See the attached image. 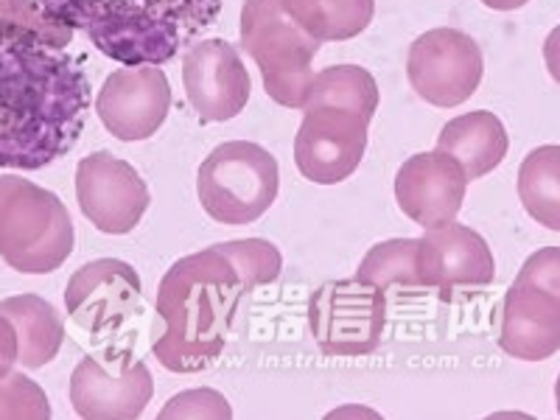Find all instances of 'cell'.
Here are the masks:
<instances>
[{"label":"cell","instance_id":"6da1fadb","mask_svg":"<svg viewBox=\"0 0 560 420\" xmlns=\"http://www.w3.org/2000/svg\"><path fill=\"white\" fill-rule=\"evenodd\" d=\"M70 34L37 0H0V168L37 172L82 138L90 82Z\"/></svg>","mask_w":560,"mask_h":420},{"label":"cell","instance_id":"7a4b0ae2","mask_svg":"<svg viewBox=\"0 0 560 420\" xmlns=\"http://www.w3.org/2000/svg\"><path fill=\"white\" fill-rule=\"evenodd\" d=\"M253 292L236 264L213 244L172 264L158 289L163 334L154 337L158 362L172 373H202L222 357L238 303Z\"/></svg>","mask_w":560,"mask_h":420},{"label":"cell","instance_id":"3957f363","mask_svg":"<svg viewBox=\"0 0 560 420\" xmlns=\"http://www.w3.org/2000/svg\"><path fill=\"white\" fill-rule=\"evenodd\" d=\"M37 7L127 68L166 65L222 14V0H37Z\"/></svg>","mask_w":560,"mask_h":420},{"label":"cell","instance_id":"277c9868","mask_svg":"<svg viewBox=\"0 0 560 420\" xmlns=\"http://www.w3.org/2000/svg\"><path fill=\"white\" fill-rule=\"evenodd\" d=\"M73 222L62 199L32 179L0 177V258L23 275H48L73 253Z\"/></svg>","mask_w":560,"mask_h":420},{"label":"cell","instance_id":"5b68a950","mask_svg":"<svg viewBox=\"0 0 560 420\" xmlns=\"http://www.w3.org/2000/svg\"><path fill=\"white\" fill-rule=\"evenodd\" d=\"M278 160L258 143L228 140L202 160L197 194L205 213L219 224H253L278 199Z\"/></svg>","mask_w":560,"mask_h":420},{"label":"cell","instance_id":"8992f818","mask_svg":"<svg viewBox=\"0 0 560 420\" xmlns=\"http://www.w3.org/2000/svg\"><path fill=\"white\" fill-rule=\"evenodd\" d=\"M242 48L261 70L267 96L280 107L303 109L319 43L283 14L280 0H244Z\"/></svg>","mask_w":560,"mask_h":420},{"label":"cell","instance_id":"52a82bcc","mask_svg":"<svg viewBox=\"0 0 560 420\" xmlns=\"http://www.w3.org/2000/svg\"><path fill=\"white\" fill-rule=\"evenodd\" d=\"M308 328L325 357H368L387 328V298L364 280H331L308 298Z\"/></svg>","mask_w":560,"mask_h":420},{"label":"cell","instance_id":"ba28073f","mask_svg":"<svg viewBox=\"0 0 560 420\" xmlns=\"http://www.w3.org/2000/svg\"><path fill=\"white\" fill-rule=\"evenodd\" d=\"M482 48L459 28H432L409 45L407 77L412 90L434 107H459L479 90Z\"/></svg>","mask_w":560,"mask_h":420},{"label":"cell","instance_id":"9c48e42d","mask_svg":"<svg viewBox=\"0 0 560 420\" xmlns=\"http://www.w3.org/2000/svg\"><path fill=\"white\" fill-rule=\"evenodd\" d=\"M370 118L348 107L317 104L303 109L294 138V163L317 185H337L357 172L368 149Z\"/></svg>","mask_w":560,"mask_h":420},{"label":"cell","instance_id":"30bf717a","mask_svg":"<svg viewBox=\"0 0 560 420\" xmlns=\"http://www.w3.org/2000/svg\"><path fill=\"white\" fill-rule=\"evenodd\" d=\"M65 306L70 319L90 337H113L143 308L140 275L118 258L84 264L68 280Z\"/></svg>","mask_w":560,"mask_h":420},{"label":"cell","instance_id":"8fae6325","mask_svg":"<svg viewBox=\"0 0 560 420\" xmlns=\"http://www.w3.org/2000/svg\"><path fill=\"white\" fill-rule=\"evenodd\" d=\"M77 199L93 228L107 236H124L147 213L149 188L127 160L96 152L79 160Z\"/></svg>","mask_w":560,"mask_h":420},{"label":"cell","instance_id":"7c38bea8","mask_svg":"<svg viewBox=\"0 0 560 420\" xmlns=\"http://www.w3.org/2000/svg\"><path fill=\"white\" fill-rule=\"evenodd\" d=\"M152 395V373L129 353H118L107 364L96 357H84L70 376V404L84 420L140 418Z\"/></svg>","mask_w":560,"mask_h":420},{"label":"cell","instance_id":"4fadbf2b","mask_svg":"<svg viewBox=\"0 0 560 420\" xmlns=\"http://www.w3.org/2000/svg\"><path fill=\"white\" fill-rule=\"evenodd\" d=\"M172 109V88L158 65L121 68L104 79L96 113L104 129L118 140H147L158 132Z\"/></svg>","mask_w":560,"mask_h":420},{"label":"cell","instance_id":"5bb4252c","mask_svg":"<svg viewBox=\"0 0 560 420\" xmlns=\"http://www.w3.org/2000/svg\"><path fill=\"white\" fill-rule=\"evenodd\" d=\"M183 84L199 121L236 118L253 90L242 54L228 39L194 43L183 57Z\"/></svg>","mask_w":560,"mask_h":420},{"label":"cell","instance_id":"9a60e30c","mask_svg":"<svg viewBox=\"0 0 560 420\" xmlns=\"http://www.w3.org/2000/svg\"><path fill=\"white\" fill-rule=\"evenodd\" d=\"M497 278L488 242L465 224H443L418 238V283L448 300L457 289H485Z\"/></svg>","mask_w":560,"mask_h":420},{"label":"cell","instance_id":"2e32d148","mask_svg":"<svg viewBox=\"0 0 560 420\" xmlns=\"http://www.w3.org/2000/svg\"><path fill=\"white\" fill-rule=\"evenodd\" d=\"M465 191H468V177L463 166L438 149L412 154L395 174L398 208L423 230L457 222Z\"/></svg>","mask_w":560,"mask_h":420},{"label":"cell","instance_id":"e0dca14e","mask_svg":"<svg viewBox=\"0 0 560 420\" xmlns=\"http://www.w3.org/2000/svg\"><path fill=\"white\" fill-rule=\"evenodd\" d=\"M499 345L522 362H544L560 350V294L518 280L499 312Z\"/></svg>","mask_w":560,"mask_h":420},{"label":"cell","instance_id":"ac0fdd59","mask_svg":"<svg viewBox=\"0 0 560 420\" xmlns=\"http://www.w3.org/2000/svg\"><path fill=\"white\" fill-rule=\"evenodd\" d=\"M510 138L504 124L488 109H474L452 118L438 135V152L448 154L463 166L468 183L488 177L508 158Z\"/></svg>","mask_w":560,"mask_h":420},{"label":"cell","instance_id":"d6986e66","mask_svg":"<svg viewBox=\"0 0 560 420\" xmlns=\"http://www.w3.org/2000/svg\"><path fill=\"white\" fill-rule=\"evenodd\" d=\"M0 314L14 325L18 334V362L37 370L54 362L65 342V323L57 308L37 294H20L0 303Z\"/></svg>","mask_w":560,"mask_h":420},{"label":"cell","instance_id":"ffe728a7","mask_svg":"<svg viewBox=\"0 0 560 420\" xmlns=\"http://www.w3.org/2000/svg\"><path fill=\"white\" fill-rule=\"evenodd\" d=\"M280 9L317 43H345L373 23L376 0H280Z\"/></svg>","mask_w":560,"mask_h":420},{"label":"cell","instance_id":"44dd1931","mask_svg":"<svg viewBox=\"0 0 560 420\" xmlns=\"http://www.w3.org/2000/svg\"><path fill=\"white\" fill-rule=\"evenodd\" d=\"M518 197L529 217L547 230H560V149L541 147L518 168Z\"/></svg>","mask_w":560,"mask_h":420},{"label":"cell","instance_id":"7402d4cb","mask_svg":"<svg viewBox=\"0 0 560 420\" xmlns=\"http://www.w3.org/2000/svg\"><path fill=\"white\" fill-rule=\"evenodd\" d=\"M317 104H334V107H348L362 113L373 121L378 109V84L368 70L359 65H337L314 73L308 84L303 109L317 107Z\"/></svg>","mask_w":560,"mask_h":420},{"label":"cell","instance_id":"603a6c76","mask_svg":"<svg viewBox=\"0 0 560 420\" xmlns=\"http://www.w3.org/2000/svg\"><path fill=\"white\" fill-rule=\"evenodd\" d=\"M357 278L382 292L389 287L418 289V238H389L376 244L359 264Z\"/></svg>","mask_w":560,"mask_h":420},{"label":"cell","instance_id":"cb8c5ba5","mask_svg":"<svg viewBox=\"0 0 560 420\" xmlns=\"http://www.w3.org/2000/svg\"><path fill=\"white\" fill-rule=\"evenodd\" d=\"M217 247L236 264V269L247 278L253 289L278 280L280 269H283V258H280L278 247L267 238H242V242H224L217 244Z\"/></svg>","mask_w":560,"mask_h":420},{"label":"cell","instance_id":"d4e9b609","mask_svg":"<svg viewBox=\"0 0 560 420\" xmlns=\"http://www.w3.org/2000/svg\"><path fill=\"white\" fill-rule=\"evenodd\" d=\"M51 404L34 378L9 373L0 378V420H48Z\"/></svg>","mask_w":560,"mask_h":420},{"label":"cell","instance_id":"484cf974","mask_svg":"<svg viewBox=\"0 0 560 420\" xmlns=\"http://www.w3.org/2000/svg\"><path fill=\"white\" fill-rule=\"evenodd\" d=\"M160 418H233V409L217 389H188V393L174 395L163 407Z\"/></svg>","mask_w":560,"mask_h":420},{"label":"cell","instance_id":"4316f807","mask_svg":"<svg viewBox=\"0 0 560 420\" xmlns=\"http://www.w3.org/2000/svg\"><path fill=\"white\" fill-rule=\"evenodd\" d=\"M518 280H527L533 287H541L547 292L560 294V253L558 247L538 249L524 261Z\"/></svg>","mask_w":560,"mask_h":420},{"label":"cell","instance_id":"83f0119b","mask_svg":"<svg viewBox=\"0 0 560 420\" xmlns=\"http://www.w3.org/2000/svg\"><path fill=\"white\" fill-rule=\"evenodd\" d=\"M18 362V334L14 325L0 314V378L9 376Z\"/></svg>","mask_w":560,"mask_h":420},{"label":"cell","instance_id":"f1b7e54d","mask_svg":"<svg viewBox=\"0 0 560 420\" xmlns=\"http://www.w3.org/2000/svg\"><path fill=\"white\" fill-rule=\"evenodd\" d=\"M482 7L497 9V12H513V9H522L529 0H479Z\"/></svg>","mask_w":560,"mask_h":420}]
</instances>
